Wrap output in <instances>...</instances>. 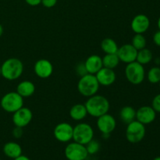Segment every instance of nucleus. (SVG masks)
<instances>
[{
    "mask_svg": "<svg viewBox=\"0 0 160 160\" xmlns=\"http://www.w3.org/2000/svg\"><path fill=\"white\" fill-rule=\"evenodd\" d=\"M88 114L93 117H101L107 113L109 110V102L103 95H94L89 97L84 103Z\"/></svg>",
    "mask_w": 160,
    "mask_h": 160,
    "instance_id": "nucleus-1",
    "label": "nucleus"
},
{
    "mask_svg": "<svg viewBox=\"0 0 160 160\" xmlns=\"http://www.w3.org/2000/svg\"><path fill=\"white\" fill-rule=\"evenodd\" d=\"M23 72V64L17 58H9L1 66V75L8 81H14L20 78Z\"/></svg>",
    "mask_w": 160,
    "mask_h": 160,
    "instance_id": "nucleus-2",
    "label": "nucleus"
},
{
    "mask_svg": "<svg viewBox=\"0 0 160 160\" xmlns=\"http://www.w3.org/2000/svg\"><path fill=\"white\" fill-rule=\"evenodd\" d=\"M99 83L97 81L95 74L87 73L84 76L81 77L78 83V90L81 95L84 97L92 96L96 95L99 89Z\"/></svg>",
    "mask_w": 160,
    "mask_h": 160,
    "instance_id": "nucleus-3",
    "label": "nucleus"
},
{
    "mask_svg": "<svg viewBox=\"0 0 160 160\" xmlns=\"http://www.w3.org/2000/svg\"><path fill=\"white\" fill-rule=\"evenodd\" d=\"M125 76L131 84L138 85L142 84L145 78V70L143 65L137 61L128 63L125 68Z\"/></svg>",
    "mask_w": 160,
    "mask_h": 160,
    "instance_id": "nucleus-4",
    "label": "nucleus"
},
{
    "mask_svg": "<svg viewBox=\"0 0 160 160\" xmlns=\"http://www.w3.org/2000/svg\"><path fill=\"white\" fill-rule=\"evenodd\" d=\"M0 104L3 110L13 113L23 106V98L17 92H8L2 98Z\"/></svg>",
    "mask_w": 160,
    "mask_h": 160,
    "instance_id": "nucleus-5",
    "label": "nucleus"
},
{
    "mask_svg": "<svg viewBox=\"0 0 160 160\" xmlns=\"http://www.w3.org/2000/svg\"><path fill=\"white\" fill-rule=\"evenodd\" d=\"M94 138V130L90 124L81 123L73 128V140L81 145H87Z\"/></svg>",
    "mask_w": 160,
    "mask_h": 160,
    "instance_id": "nucleus-6",
    "label": "nucleus"
},
{
    "mask_svg": "<svg viewBox=\"0 0 160 160\" xmlns=\"http://www.w3.org/2000/svg\"><path fill=\"white\" fill-rule=\"evenodd\" d=\"M145 134V125L138 120H134L128 124L126 129V138L130 143H139L143 140Z\"/></svg>",
    "mask_w": 160,
    "mask_h": 160,
    "instance_id": "nucleus-7",
    "label": "nucleus"
},
{
    "mask_svg": "<svg viewBox=\"0 0 160 160\" xmlns=\"http://www.w3.org/2000/svg\"><path fill=\"white\" fill-rule=\"evenodd\" d=\"M64 155L67 160H86L89 156L85 145L75 142L66 146Z\"/></svg>",
    "mask_w": 160,
    "mask_h": 160,
    "instance_id": "nucleus-8",
    "label": "nucleus"
},
{
    "mask_svg": "<svg viewBox=\"0 0 160 160\" xmlns=\"http://www.w3.org/2000/svg\"><path fill=\"white\" fill-rule=\"evenodd\" d=\"M73 128L71 124L66 122L58 123L54 128L53 134L58 142L66 143L73 139Z\"/></svg>",
    "mask_w": 160,
    "mask_h": 160,
    "instance_id": "nucleus-9",
    "label": "nucleus"
},
{
    "mask_svg": "<svg viewBox=\"0 0 160 160\" xmlns=\"http://www.w3.org/2000/svg\"><path fill=\"white\" fill-rule=\"evenodd\" d=\"M117 127V122L113 116L107 113L98 117L97 120V128H98L100 132L102 134L103 137L109 136Z\"/></svg>",
    "mask_w": 160,
    "mask_h": 160,
    "instance_id": "nucleus-10",
    "label": "nucleus"
},
{
    "mask_svg": "<svg viewBox=\"0 0 160 160\" xmlns=\"http://www.w3.org/2000/svg\"><path fill=\"white\" fill-rule=\"evenodd\" d=\"M33 118V113L31 109L28 107H21L18 110L13 112L12 123L16 127L25 128L30 124Z\"/></svg>",
    "mask_w": 160,
    "mask_h": 160,
    "instance_id": "nucleus-11",
    "label": "nucleus"
},
{
    "mask_svg": "<svg viewBox=\"0 0 160 160\" xmlns=\"http://www.w3.org/2000/svg\"><path fill=\"white\" fill-rule=\"evenodd\" d=\"M117 54L120 62L128 64L136 61L138 50L131 44H125L118 48Z\"/></svg>",
    "mask_w": 160,
    "mask_h": 160,
    "instance_id": "nucleus-12",
    "label": "nucleus"
},
{
    "mask_svg": "<svg viewBox=\"0 0 160 160\" xmlns=\"http://www.w3.org/2000/svg\"><path fill=\"white\" fill-rule=\"evenodd\" d=\"M35 74L38 78L46 79L49 78L53 73V66L49 60L41 59L35 62L34 67Z\"/></svg>",
    "mask_w": 160,
    "mask_h": 160,
    "instance_id": "nucleus-13",
    "label": "nucleus"
},
{
    "mask_svg": "<svg viewBox=\"0 0 160 160\" xmlns=\"http://www.w3.org/2000/svg\"><path fill=\"white\" fill-rule=\"evenodd\" d=\"M156 117V112L152 106H144L136 111V120L144 125L150 124L152 123Z\"/></svg>",
    "mask_w": 160,
    "mask_h": 160,
    "instance_id": "nucleus-14",
    "label": "nucleus"
},
{
    "mask_svg": "<svg viewBox=\"0 0 160 160\" xmlns=\"http://www.w3.org/2000/svg\"><path fill=\"white\" fill-rule=\"evenodd\" d=\"M131 27L135 34H144L150 27V20L145 14H138L133 18Z\"/></svg>",
    "mask_w": 160,
    "mask_h": 160,
    "instance_id": "nucleus-15",
    "label": "nucleus"
},
{
    "mask_svg": "<svg viewBox=\"0 0 160 160\" xmlns=\"http://www.w3.org/2000/svg\"><path fill=\"white\" fill-rule=\"evenodd\" d=\"M95 75L100 85L106 86V87L112 85L117 79V75L114 70L104 67Z\"/></svg>",
    "mask_w": 160,
    "mask_h": 160,
    "instance_id": "nucleus-16",
    "label": "nucleus"
},
{
    "mask_svg": "<svg viewBox=\"0 0 160 160\" xmlns=\"http://www.w3.org/2000/svg\"><path fill=\"white\" fill-rule=\"evenodd\" d=\"M87 72L91 74H95L103 67L102 59L98 55H92L84 62Z\"/></svg>",
    "mask_w": 160,
    "mask_h": 160,
    "instance_id": "nucleus-17",
    "label": "nucleus"
},
{
    "mask_svg": "<svg viewBox=\"0 0 160 160\" xmlns=\"http://www.w3.org/2000/svg\"><path fill=\"white\" fill-rule=\"evenodd\" d=\"M3 152L7 157L14 159L21 156L22 148L17 142H9L5 144L3 146Z\"/></svg>",
    "mask_w": 160,
    "mask_h": 160,
    "instance_id": "nucleus-18",
    "label": "nucleus"
},
{
    "mask_svg": "<svg viewBox=\"0 0 160 160\" xmlns=\"http://www.w3.org/2000/svg\"><path fill=\"white\" fill-rule=\"evenodd\" d=\"M17 92L23 98H28L35 92V85L30 81H23L17 85Z\"/></svg>",
    "mask_w": 160,
    "mask_h": 160,
    "instance_id": "nucleus-19",
    "label": "nucleus"
},
{
    "mask_svg": "<svg viewBox=\"0 0 160 160\" xmlns=\"http://www.w3.org/2000/svg\"><path fill=\"white\" fill-rule=\"evenodd\" d=\"M87 115L88 112L85 106L81 103L73 105L70 110V117H71L72 120L75 121H81L84 120L87 117Z\"/></svg>",
    "mask_w": 160,
    "mask_h": 160,
    "instance_id": "nucleus-20",
    "label": "nucleus"
},
{
    "mask_svg": "<svg viewBox=\"0 0 160 160\" xmlns=\"http://www.w3.org/2000/svg\"><path fill=\"white\" fill-rule=\"evenodd\" d=\"M120 118L124 123H130L136 119V110L132 106H127L122 108L120 111Z\"/></svg>",
    "mask_w": 160,
    "mask_h": 160,
    "instance_id": "nucleus-21",
    "label": "nucleus"
},
{
    "mask_svg": "<svg viewBox=\"0 0 160 160\" xmlns=\"http://www.w3.org/2000/svg\"><path fill=\"white\" fill-rule=\"evenodd\" d=\"M101 48L106 54H115L118 51V45L113 39L106 38L101 42Z\"/></svg>",
    "mask_w": 160,
    "mask_h": 160,
    "instance_id": "nucleus-22",
    "label": "nucleus"
},
{
    "mask_svg": "<svg viewBox=\"0 0 160 160\" xmlns=\"http://www.w3.org/2000/svg\"><path fill=\"white\" fill-rule=\"evenodd\" d=\"M102 59L103 67L114 70L120 63V59L117 53L115 54H106Z\"/></svg>",
    "mask_w": 160,
    "mask_h": 160,
    "instance_id": "nucleus-23",
    "label": "nucleus"
},
{
    "mask_svg": "<svg viewBox=\"0 0 160 160\" xmlns=\"http://www.w3.org/2000/svg\"><path fill=\"white\" fill-rule=\"evenodd\" d=\"M152 58L153 56L151 50L148 49V48H144L138 51L136 61L142 64V65H145V64L149 63L152 59Z\"/></svg>",
    "mask_w": 160,
    "mask_h": 160,
    "instance_id": "nucleus-24",
    "label": "nucleus"
},
{
    "mask_svg": "<svg viewBox=\"0 0 160 160\" xmlns=\"http://www.w3.org/2000/svg\"><path fill=\"white\" fill-rule=\"evenodd\" d=\"M147 78L151 84H159L160 82V67H152L147 73Z\"/></svg>",
    "mask_w": 160,
    "mask_h": 160,
    "instance_id": "nucleus-25",
    "label": "nucleus"
},
{
    "mask_svg": "<svg viewBox=\"0 0 160 160\" xmlns=\"http://www.w3.org/2000/svg\"><path fill=\"white\" fill-rule=\"evenodd\" d=\"M146 38L143 34H135V35L132 38L131 45L138 51L146 47Z\"/></svg>",
    "mask_w": 160,
    "mask_h": 160,
    "instance_id": "nucleus-26",
    "label": "nucleus"
},
{
    "mask_svg": "<svg viewBox=\"0 0 160 160\" xmlns=\"http://www.w3.org/2000/svg\"><path fill=\"white\" fill-rule=\"evenodd\" d=\"M85 147L88 155H95L99 151L100 143L98 141L92 139V140L90 141L87 145H85Z\"/></svg>",
    "mask_w": 160,
    "mask_h": 160,
    "instance_id": "nucleus-27",
    "label": "nucleus"
},
{
    "mask_svg": "<svg viewBox=\"0 0 160 160\" xmlns=\"http://www.w3.org/2000/svg\"><path fill=\"white\" fill-rule=\"evenodd\" d=\"M152 107L156 112L160 113V94H158L153 98L152 102Z\"/></svg>",
    "mask_w": 160,
    "mask_h": 160,
    "instance_id": "nucleus-28",
    "label": "nucleus"
},
{
    "mask_svg": "<svg viewBox=\"0 0 160 160\" xmlns=\"http://www.w3.org/2000/svg\"><path fill=\"white\" fill-rule=\"evenodd\" d=\"M76 72H77V73H78V75H79V76H81V77H82V76H84V75L88 73L87 72V70H86V68H85L84 62V63H79L78 66H77Z\"/></svg>",
    "mask_w": 160,
    "mask_h": 160,
    "instance_id": "nucleus-29",
    "label": "nucleus"
},
{
    "mask_svg": "<svg viewBox=\"0 0 160 160\" xmlns=\"http://www.w3.org/2000/svg\"><path fill=\"white\" fill-rule=\"evenodd\" d=\"M23 134V128H20V127H16L14 129L12 130V135L16 138H20Z\"/></svg>",
    "mask_w": 160,
    "mask_h": 160,
    "instance_id": "nucleus-30",
    "label": "nucleus"
},
{
    "mask_svg": "<svg viewBox=\"0 0 160 160\" xmlns=\"http://www.w3.org/2000/svg\"><path fill=\"white\" fill-rule=\"evenodd\" d=\"M58 0H42V4L46 8H52L57 3Z\"/></svg>",
    "mask_w": 160,
    "mask_h": 160,
    "instance_id": "nucleus-31",
    "label": "nucleus"
},
{
    "mask_svg": "<svg viewBox=\"0 0 160 160\" xmlns=\"http://www.w3.org/2000/svg\"><path fill=\"white\" fill-rule=\"evenodd\" d=\"M153 42L157 46L160 47V31H156L153 35Z\"/></svg>",
    "mask_w": 160,
    "mask_h": 160,
    "instance_id": "nucleus-32",
    "label": "nucleus"
},
{
    "mask_svg": "<svg viewBox=\"0 0 160 160\" xmlns=\"http://www.w3.org/2000/svg\"><path fill=\"white\" fill-rule=\"evenodd\" d=\"M25 2L31 6H37L42 3V0H25Z\"/></svg>",
    "mask_w": 160,
    "mask_h": 160,
    "instance_id": "nucleus-33",
    "label": "nucleus"
},
{
    "mask_svg": "<svg viewBox=\"0 0 160 160\" xmlns=\"http://www.w3.org/2000/svg\"><path fill=\"white\" fill-rule=\"evenodd\" d=\"M13 160H31V159H30L28 157V156H23V155H21V156H18V157L16 158V159H14Z\"/></svg>",
    "mask_w": 160,
    "mask_h": 160,
    "instance_id": "nucleus-34",
    "label": "nucleus"
},
{
    "mask_svg": "<svg viewBox=\"0 0 160 160\" xmlns=\"http://www.w3.org/2000/svg\"><path fill=\"white\" fill-rule=\"evenodd\" d=\"M2 34H3V28H2V26L0 24V37L2 35Z\"/></svg>",
    "mask_w": 160,
    "mask_h": 160,
    "instance_id": "nucleus-35",
    "label": "nucleus"
},
{
    "mask_svg": "<svg viewBox=\"0 0 160 160\" xmlns=\"http://www.w3.org/2000/svg\"><path fill=\"white\" fill-rule=\"evenodd\" d=\"M157 25H158V28H159V30L160 31V17H159V19H158Z\"/></svg>",
    "mask_w": 160,
    "mask_h": 160,
    "instance_id": "nucleus-36",
    "label": "nucleus"
},
{
    "mask_svg": "<svg viewBox=\"0 0 160 160\" xmlns=\"http://www.w3.org/2000/svg\"><path fill=\"white\" fill-rule=\"evenodd\" d=\"M153 160H160V156H157V157L155 158V159Z\"/></svg>",
    "mask_w": 160,
    "mask_h": 160,
    "instance_id": "nucleus-37",
    "label": "nucleus"
},
{
    "mask_svg": "<svg viewBox=\"0 0 160 160\" xmlns=\"http://www.w3.org/2000/svg\"><path fill=\"white\" fill-rule=\"evenodd\" d=\"M0 75H1V67H0Z\"/></svg>",
    "mask_w": 160,
    "mask_h": 160,
    "instance_id": "nucleus-38",
    "label": "nucleus"
},
{
    "mask_svg": "<svg viewBox=\"0 0 160 160\" xmlns=\"http://www.w3.org/2000/svg\"><path fill=\"white\" fill-rule=\"evenodd\" d=\"M159 88H160V82L159 83Z\"/></svg>",
    "mask_w": 160,
    "mask_h": 160,
    "instance_id": "nucleus-39",
    "label": "nucleus"
},
{
    "mask_svg": "<svg viewBox=\"0 0 160 160\" xmlns=\"http://www.w3.org/2000/svg\"><path fill=\"white\" fill-rule=\"evenodd\" d=\"M0 160H1V159H0Z\"/></svg>",
    "mask_w": 160,
    "mask_h": 160,
    "instance_id": "nucleus-40",
    "label": "nucleus"
}]
</instances>
